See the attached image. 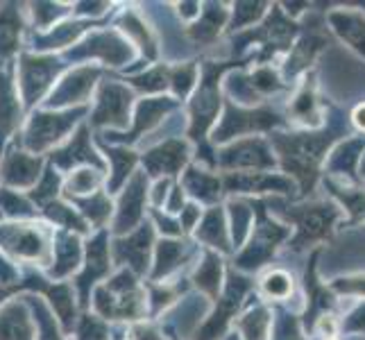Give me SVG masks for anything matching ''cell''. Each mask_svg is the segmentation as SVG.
Listing matches in <instances>:
<instances>
[{"label":"cell","instance_id":"2e32d148","mask_svg":"<svg viewBox=\"0 0 365 340\" xmlns=\"http://www.w3.org/2000/svg\"><path fill=\"white\" fill-rule=\"evenodd\" d=\"M96 80V71H75L71 78L64 82V86L57 91V98H53L55 105H64V103H78L80 98L86 96V91L93 86Z\"/></svg>","mask_w":365,"mask_h":340},{"label":"cell","instance_id":"603a6c76","mask_svg":"<svg viewBox=\"0 0 365 340\" xmlns=\"http://www.w3.org/2000/svg\"><path fill=\"white\" fill-rule=\"evenodd\" d=\"M263 291L274 299H286L293 291V279L282 270H272L266 279H263Z\"/></svg>","mask_w":365,"mask_h":340},{"label":"cell","instance_id":"f1b7e54d","mask_svg":"<svg viewBox=\"0 0 365 340\" xmlns=\"http://www.w3.org/2000/svg\"><path fill=\"white\" fill-rule=\"evenodd\" d=\"M180 257H182V245H178V243H161V249H159V272L157 274H161V270L168 272L175 266V263L180 261Z\"/></svg>","mask_w":365,"mask_h":340},{"label":"cell","instance_id":"5bb4252c","mask_svg":"<svg viewBox=\"0 0 365 340\" xmlns=\"http://www.w3.org/2000/svg\"><path fill=\"white\" fill-rule=\"evenodd\" d=\"M19 123V100L7 75H0V143Z\"/></svg>","mask_w":365,"mask_h":340},{"label":"cell","instance_id":"d590c367","mask_svg":"<svg viewBox=\"0 0 365 340\" xmlns=\"http://www.w3.org/2000/svg\"><path fill=\"white\" fill-rule=\"evenodd\" d=\"M252 80H255V86H259V89H266V91H270V89H277L274 75H272L270 71H261V73H257Z\"/></svg>","mask_w":365,"mask_h":340},{"label":"cell","instance_id":"9a60e30c","mask_svg":"<svg viewBox=\"0 0 365 340\" xmlns=\"http://www.w3.org/2000/svg\"><path fill=\"white\" fill-rule=\"evenodd\" d=\"M331 25L334 30L343 36V39L359 50L361 55H365V21L356 14H345V11H338V14H331Z\"/></svg>","mask_w":365,"mask_h":340},{"label":"cell","instance_id":"f546056e","mask_svg":"<svg viewBox=\"0 0 365 340\" xmlns=\"http://www.w3.org/2000/svg\"><path fill=\"white\" fill-rule=\"evenodd\" d=\"M336 195L343 197V205L354 213V216H365V193L356 188H345V191H336Z\"/></svg>","mask_w":365,"mask_h":340},{"label":"cell","instance_id":"d6a6232c","mask_svg":"<svg viewBox=\"0 0 365 340\" xmlns=\"http://www.w3.org/2000/svg\"><path fill=\"white\" fill-rule=\"evenodd\" d=\"M80 336H82V340H105V326L98 324L93 318H86Z\"/></svg>","mask_w":365,"mask_h":340},{"label":"cell","instance_id":"5b68a950","mask_svg":"<svg viewBox=\"0 0 365 340\" xmlns=\"http://www.w3.org/2000/svg\"><path fill=\"white\" fill-rule=\"evenodd\" d=\"M80 109L78 111H68V113H36L30 123V130H28V143L34 153H41L43 148L53 145L57 138H61L71 125L78 120L75 116H80Z\"/></svg>","mask_w":365,"mask_h":340},{"label":"cell","instance_id":"6da1fadb","mask_svg":"<svg viewBox=\"0 0 365 340\" xmlns=\"http://www.w3.org/2000/svg\"><path fill=\"white\" fill-rule=\"evenodd\" d=\"M329 138L324 134H297V136H277L274 145L284 159V168L302 177V188H311L316 168Z\"/></svg>","mask_w":365,"mask_h":340},{"label":"cell","instance_id":"7402d4cb","mask_svg":"<svg viewBox=\"0 0 365 340\" xmlns=\"http://www.w3.org/2000/svg\"><path fill=\"white\" fill-rule=\"evenodd\" d=\"M293 116H295V120L307 123V125H318L320 123L316 96H313V91L309 89V86H304V89L297 93L295 103H293Z\"/></svg>","mask_w":365,"mask_h":340},{"label":"cell","instance_id":"e0dca14e","mask_svg":"<svg viewBox=\"0 0 365 340\" xmlns=\"http://www.w3.org/2000/svg\"><path fill=\"white\" fill-rule=\"evenodd\" d=\"M0 340H32L28 316L19 306H9L0 318Z\"/></svg>","mask_w":365,"mask_h":340},{"label":"cell","instance_id":"ac0fdd59","mask_svg":"<svg viewBox=\"0 0 365 340\" xmlns=\"http://www.w3.org/2000/svg\"><path fill=\"white\" fill-rule=\"evenodd\" d=\"M105 272H107V245H105V236H100L89 247V266H86V272L80 277V286H82L84 297L89 293V286L96 282V277L105 274Z\"/></svg>","mask_w":365,"mask_h":340},{"label":"cell","instance_id":"9c48e42d","mask_svg":"<svg viewBox=\"0 0 365 340\" xmlns=\"http://www.w3.org/2000/svg\"><path fill=\"white\" fill-rule=\"evenodd\" d=\"M222 166H241V168H266V166H272V157L266 150L261 141H245V143H238V145H232L230 150H225L222 157Z\"/></svg>","mask_w":365,"mask_h":340},{"label":"cell","instance_id":"d6986e66","mask_svg":"<svg viewBox=\"0 0 365 340\" xmlns=\"http://www.w3.org/2000/svg\"><path fill=\"white\" fill-rule=\"evenodd\" d=\"M227 186L230 188H241V191H255V188H261V191H268V188H277V191H286L288 184L282 180V177H268V175L263 172H241L236 177V175H230L227 177Z\"/></svg>","mask_w":365,"mask_h":340},{"label":"cell","instance_id":"ffe728a7","mask_svg":"<svg viewBox=\"0 0 365 340\" xmlns=\"http://www.w3.org/2000/svg\"><path fill=\"white\" fill-rule=\"evenodd\" d=\"M21 34V21L16 9H3L0 11V57H7L16 50Z\"/></svg>","mask_w":365,"mask_h":340},{"label":"cell","instance_id":"8d00e7d4","mask_svg":"<svg viewBox=\"0 0 365 340\" xmlns=\"http://www.w3.org/2000/svg\"><path fill=\"white\" fill-rule=\"evenodd\" d=\"M55 193H57V177H55L53 172H50L48 177H46V182L41 184V191L36 193V197H39V200H46V197H53Z\"/></svg>","mask_w":365,"mask_h":340},{"label":"cell","instance_id":"52a82bcc","mask_svg":"<svg viewBox=\"0 0 365 340\" xmlns=\"http://www.w3.org/2000/svg\"><path fill=\"white\" fill-rule=\"evenodd\" d=\"M57 61L53 59H34V57H23L21 64V89L28 103H34L39 98L46 86L57 73Z\"/></svg>","mask_w":365,"mask_h":340},{"label":"cell","instance_id":"ab89813d","mask_svg":"<svg viewBox=\"0 0 365 340\" xmlns=\"http://www.w3.org/2000/svg\"><path fill=\"white\" fill-rule=\"evenodd\" d=\"M361 168H363V170H365V161H363V163H361Z\"/></svg>","mask_w":365,"mask_h":340},{"label":"cell","instance_id":"ba28073f","mask_svg":"<svg viewBox=\"0 0 365 340\" xmlns=\"http://www.w3.org/2000/svg\"><path fill=\"white\" fill-rule=\"evenodd\" d=\"M218 71H209L205 82L200 84V91L191 105V116H193V128L191 134L193 138H197V134H202L207 130V125L211 123V118L216 116L218 111V89H216V80H218Z\"/></svg>","mask_w":365,"mask_h":340},{"label":"cell","instance_id":"1f68e13d","mask_svg":"<svg viewBox=\"0 0 365 340\" xmlns=\"http://www.w3.org/2000/svg\"><path fill=\"white\" fill-rule=\"evenodd\" d=\"M193 66H186V68H178V71H173L170 75V82L175 86V91H178V96H184L188 91V86L193 84Z\"/></svg>","mask_w":365,"mask_h":340},{"label":"cell","instance_id":"8fae6325","mask_svg":"<svg viewBox=\"0 0 365 340\" xmlns=\"http://www.w3.org/2000/svg\"><path fill=\"white\" fill-rule=\"evenodd\" d=\"M186 161V145L180 141H168L163 143L161 148L153 150L148 157L145 163L153 175H161V172H175L184 166Z\"/></svg>","mask_w":365,"mask_h":340},{"label":"cell","instance_id":"44dd1931","mask_svg":"<svg viewBox=\"0 0 365 340\" xmlns=\"http://www.w3.org/2000/svg\"><path fill=\"white\" fill-rule=\"evenodd\" d=\"M148 243H150V230H143L134 234L130 241L118 243V252L120 257H128V261H132L136 270L145 268V259H148Z\"/></svg>","mask_w":365,"mask_h":340},{"label":"cell","instance_id":"3957f363","mask_svg":"<svg viewBox=\"0 0 365 340\" xmlns=\"http://www.w3.org/2000/svg\"><path fill=\"white\" fill-rule=\"evenodd\" d=\"M0 243L14 257L28 261L46 259V236L41 230H34L30 225H3L0 227Z\"/></svg>","mask_w":365,"mask_h":340},{"label":"cell","instance_id":"cb8c5ba5","mask_svg":"<svg viewBox=\"0 0 365 340\" xmlns=\"http://www.w3.org/2000/svg\"><path fill=\"white\" fill-rule=\"evenodd\" d=\"M195 279H197V286H202L205 291L216 293L218 284H220V261L213 254H209L207 261H205V266L197 270Z\"/></svg>","mask_w":365,"mask_h":340},{"label":"cell","instance_id":"7a4b0ae2","mask_svg":"<svg viewBox=\"0 0 365 340\" xmlns=\"http://www.w3.org/2000/svg\"><path fill=\"white\" fill-rule=\"evenodd\" d=\"M96 299L100 313L107 318H136L143 313V295L136 288L130 272L118 274L114 282L100 288Z\"/></svg>","mask_w":365,"mask_h":340},{"label":"cell","instance_id":"74e56055","mask_svg":"<svg viewBox=\"0 0 365 340\" xmlns=\"http://www.w3.org/2000/svg\"><path fill=\"white\" fill-rule=\"evenodd\" d=\"M277 340H302L297 329H295V324L293 322H284L279 326V334H277Z\"/></svg>","mask_w":365,"mask_h":340},{"label":"cell","instance_id":"836d02e7","mask_svg":"<svg viewBox=\"0 0 365 340\" xmlns=\"http://www.w3.org/2000/svg\"><path fill=\"white\" fill-rule=\"evenodd\" d=\"M130 340H163V336L157 329H153V326L138 324V326H134V329H132Z\"/></svg>","mask_w":365,"mask_h":340},{"label":"cell","instance_id":"30bf717a","mask_svg":"<svg viewBox=\"0 0 365 340\" xmlns=\"http://www.w3.org/2000/svg\"><path fill=\"white\" fill-rule=\"evenodd\" d=\"M41 159H34L25 153H11L5 159L3 166V180L11 186H30L39 177Z\"/></svg>","mask_w":365,"mask_h":340},{"label":"cell","instance_id":"277c9868","mask_svg":"<svg viewBox=\"0 0 365 340\" xmlns=\"http://www.w3.org/2000/svg\"><path fill=\"white\" fill-rule=\"evenodd\" d=\"M291 220H295L297 225V247H302V243H311L318 241V238L329 236L331 225L338 216V211L327 207V205H313V207H302L288 213Z\"/></svg>","mask_w":365,"mask_h":340},{"label":"cell","instance_id":"60d3db41","mask_svg":"<svg viewBox=\"0 0 365 340\" xmlns=\"http://www.w3.org/2000/svg\"><path fill=\"white\" fill-rule=\"evenodd\" d=\"M329 340H334V338H329Z\"/></svg>","mask_w":365,"mask_h":340},{"label":"cell","instance_id":"8992f818","mask_svg":"<svg viewBox=\"0 0 365 340\" xmlns=\"http://www.w3.org/2000/svg\"><path fill=\"white\" fill-rule=\"evenodd\" d=\"M130 91L123 89L118 84H105L100 91V103L96 109L93 123L96 125H118L123 128L128 123V111H130Z\"/></svg>","mask_w":365,"mask_h":340},{"label":"cell","instance_id":"7c38bea8","mask_svg":"<svg viewBox=\"0 0 365 340\" xmlns=\"http://www.w3.org/2000/svg\"><path fill=\"white\" fill-rule=\"evenodd\" d=\"M53 161H57L61 168H71L73 163H93V166L100 168V159L93 155V150L89 145V136H86V128H82L78 132V136H73V141L66 145L57 150V153L53 155Z\"/></svg>","mask_w":365,"mask_h":340},{"label":"cell","instance_id":"4fadbf2b","mask_svg":"<svg viewBox=\"0 0 365 340\" xmlns=\"http://www.w3.org/2000/svg\"><path fill=\"white\" fill-rule=\"evenodd\" d=\"M141 205H143V177L141 175H136L130 184V188H125L120 211H118V220H116L118 232L132 230V225L141 218Z\"/></svg>","mask_w":365,"mask_h":340},{"label":"cell","instance_id":"83f0119b","mask_svg":"<svg viewBox=\"0 0 365 340\" xmlns=\"http://www.w3.org/2000/svg\"><path fill=\"white\" fill-rule=\"evenodd\" d=\"M202 238H207V241L213 243V245H220L222 249H227V241H225V230H222L218 211H213L211 216L207 218V225H205V230H202Z\"/></svg>","mask_w":365,"mask_h":340},{"label":"cell","instance_id":"484cf974","mask_svg":"<svg viewBox=\"0 0 365 340\" xmlns=\"http://www.w3.org/2000/svg\"><path fill=\"white\" fill-rule=\"evenodd\" d=\"M100 184V175L96 170H78L68 182V193H91Z\"/></svg>","mask_w":365,"mask_h":340},{"label":"cell","instance_id":"f35d334b","mask_svg":"<svg viewBox=\"0 0 365 340\" xmlns=\"http://www.w3.org/2000/svg\"><path fill=\"white\" fill-rule=\"evenodd\" d=\"M354 123H356V128L365 132V105H361L356 111H354Z\"/></svg>","mask_w":365,"mask_h":340},{"label":"cell","instance_id":"e575fe53","mask_svg":"<svg viewBox=\"0 0 365 340\" xmlns=\"http://www.w3.org/2000/svg\"><path fill=\"white\" fill-rule=\"evenodd\" d=\"M336 288L347 293H365V277H351V279H341L334 284Z\"/></svg>","mask_w":365,"mask_h":340},{"label":"cell","instance_id":"d4e9b609","mask_svg":"<svg viewBox=\"0 0 365 340\" xmlns=\"http://www.w3.org/2000/svg\"><path fill=\"white\" fill-rule=\"evenodd\" d=\"M241 329L245 331V336L250 340H263L266 338V329H268V313L266 311H252L250 316L241 322Z\"/></svg>","mask_w":365,"mask_h":340},{"label":"cell","instance_id":"4dcf8cb0","mask_svg":"<svg viewBox=\"0 0 365 340\" xmlns=\"http://www.w3.org/2000/svg\"><path fill=\"white\" fill-rule=\"evenodd\" d=\"M84 209V213H89L91 216V220L93 222H103L107 216H109V211H111V207H109V202L105 200V195H96L91 202H80Z\"/></svg>","mask_w":365,"mask_h":340},{"label":"cell","instance_id":"4316f807","mask_svg":"<svg viewBox=\"0 0 365 340\" xmlns=\"http://www.w3.org/2000/svg\"><path fill=\"white\" fill-rule=\"evenodd\" d=\"M188 186L193 188V193L200 195V191H202V197H216L218 191V182L213 180V177H207L205 172H197V170H191V175H188Z\"/></svg>","mask_w":365,"mask_h":340}]
</instances>
